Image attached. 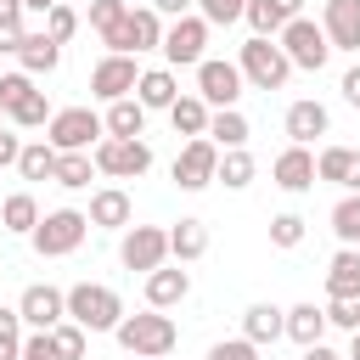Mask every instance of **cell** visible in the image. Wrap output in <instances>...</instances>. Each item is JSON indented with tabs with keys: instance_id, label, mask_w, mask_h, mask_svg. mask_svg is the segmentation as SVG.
I'll return each instance as SVG.
<instances>
[{
	"instance_id": "obj_1",
	"label": "cell",
	"mask_w": 360,
	"mask_h": 360,
	"mask_svg": "<svg viewBox=\"0 0 360 360\" xmlns=\"http://www.w3.org/2000/svg\"><path fill=\"white\" fill-rule=\"evenodd\" d=\"M112 338L124 343V354H141V360H163L174 343H180V326H174V315H163V309H141V315H129L124 309V321L112 326Z\"/></svg>"
},
{
	"instance_id": "obj_2",
	"label": "cell",
	"mask_w": 360,
	"mask_h": 360,
	"mask_svg": "<svg viewBox=\"0 0 360 360\" xmlns=\"http://www.w3.org/2000/svg\"><path fill=\"white\" fill-rule=\"evenodd\" d=\"M84 236H90V214H79V208H51V214H39V225L28 231V242H34L39 259H62V253H73Z\"/></svg>"
},
{
	"instance_id": "obj_3",
	"label": "cell",
	"mask_w": 360,
	"mask_h": 360,
	"mask_svg": "<svg viewBox=\"0 0 360 360\" xmlns=\"http://www.w3.org/2000/svg\"><path fill=\"white\" fill-rule=\"evenodd\" d=\"M68 321H79L84 332H112L124 321V298L101 281H79L68 287Z\"/></svg>"
},
{
	"instance_id": "obj_4",
	"label": "cell",
	"mask_w": 360,
	"mask_h": 360,
	"mask_svg": "<svg viewBox=\"0 0 360 360\" xmlns=\"http://www.w3.org/2000/svg\"><path fill=\"white\" fill-rule=\"evenodd\" d=\"M236 68H242V84H253V90H281V84H287V73H292L287 51H281V45H270L264 34H253V39L236 51Z\"/></svg>"
},
{
	"instance_id": "obj_5",
	"label": "cell",
	"mask_w": 360,
	"mask_h": 360,
	"mask_svg": "<svg viewBox=\"0 0 360 360\" xmlns=\"http://www.w3.org/2000/svg\"><path fill=\"white\" fill-rule=\"evenodd\" d=\"M90 163H96V174H112V180H141L146 169H152V146L135 135V141H124V135H101L96 146H90Z\"/></svg>"
},
{
	"instance_id": "obj_6",
	"label": "cell",
	"mask_w": 360,
	"mask_h": 360,
	"mask_svg": "<svg viewBox=\"0 0 360 360\" xmlns=\"http://www.w3.org/2000/svg\"><path fill=\"white\" fill-rule=\"evenodd\" d=\"M276 45H281V51H287V62H292V68H304V73H321V68H326V56H332L326 28H321L315 17H292V22L276 34Z\"/></svg>"
},
{
	"instance_id": "obj_7",
	"label": "cell",
	"mask_w": 360,
	"mask_h": 360,
	"mask_svg": "<svg viewBox=\"0 0 360 360\" xmlns=\"http://www.w3.org/2000/svg\"><path fill=\"white\" fill-rule=\"evenodd\" d=\"M101 135H107V129H101V118H96L90 107H62V112L45 118V141H51L56 152H90Z\"/></svg>"
},
{
	"instance_id": "obj_8",
	"label": "cell",
	"mask_w": 360,
	"mask_h": 360,
	"mask_svg": "<svg viewBox=\"0 0 360 360\" xmlns=\"http://www.w3.org/2000/svg\"><path fill=\"white\" fill-rule=\"evenodd\" d=\"M158 51L169 56V68H197V62H202V51H208V22H202L197 11L174 17V22L163 28V45H158Z\"/></svg>"
},
{
	"instance_id": "obj_9",
	"label": "cell",
	"mask_w": 360,
	"mask_h": 360,
	"mask_svg": "<svg viewBox=\"0 0 360 360\" xmlns=\"http://www.w3.org/2000/svg\"><path fill=\"white\" fill-rule=\"evenodd\" d=\"M118 259L124 270H158L169 259V231L163 225H124V242H118Z\"/></svg>"
},
{
	"instance_id": "obj_10",
	"label": "cell",
	"mask_w": 360,
	"mask_h": 360,
	"mask_svg": "<svg viewBox=\"0 0 360 360\" xmlns=\"http://www.w3.org/2000/svg\"><path fill=\"white\" fill-rule=\"evenodd\" d=\"M214 169H219V146L208 135H191L180 146V158H174V186L180 191H202V186H214Z\"/></svg>"
},
{
	"instance_id": "obj_11",
	"label": "cell",
	"mask_w": 360,
	"mask_h": 360,
	"mask_svg": "<svg viewBox=\"0 0 360 360\" xmlns=\"http://www.w3.org/2000/svg\"><path fill=\"white\" fill-rule=\"evenodd\" d=\"M135 79H141L135 56H118V51H107V56L90 68V96H96V101H118V96H135Z\"/></svg>"
},
{
	"instance_id": "obj_12",
	"label": "cell",
	"mask_w": 360,
	"mask_h": 360,
	"mask_svg": "<svg viewBox=\"0 0 360 360\" xmlns=\"http://www.w3.org/2000/svg\"><path fill=\"white\" fill-rule=\"evenodd\" d=\"M197 96H202L208 107H236V101H242V68L202 56V62H197Z\"/></svg>"
},
{
	"instance_id": "obj_13",
	"label": "cell",
	"mask_w": 360,
	"mask_h": 360,
	"mask_svg": "<svg viewBox=\"0 0 360 360\" xmlns=\"http://www.w3.org/2000/svg\"><path fill=\"white\" fill-rule=\"evenodd\" d=\"M17 315H22V326H34V332H51V326L68 315V292H62V287H45V281H34V287H22V298H17Z\"/></svg>"
},
{
	"instance_id": "obj_14",
	"label": "cell",
	"mask_w": 360,
	"mask_h": 360,
	"mask_svg": "<svg viewBox=\"0 0 360 360\" xmlns=\"http://www.w3.org/2000/svg\"><path fill=\"white\" fill-rule=\"evenodd\" d=\"M90 28L101 34L107 51L135 56V51H129V6H124V0H90Z\"/></svg>"
},
{
	"instance_id": "obj_15",
	"label": "cell",
	"mask_w": 360,
	"mask_h": 360,
	"mask_svg": "<svg viewBox=\"0 0 360 360\" xmlns=\"http://www.w3.org/2000/svg\"><path fill=\"white\" fill-rule=\"evenodd\" d=\"M321 28L332 51H360V0H326L321 6Z\"/></svg>"
},
{
	"instance_id": "obj_16",
	"label": "cell",
	"mask_w": 360,
	"mask_h": 360,
	"mask_svg": "<svg viewBox=\"0 0 360 360\" xmlns=\"http://www.w3.org/2000/svg\"><path fill=\"white\" fill-rule=\"evenodd\" d=\"M191 298V270L186 264H158V270H146V304L152 309H174V304H186Z\"/></svg>"
},
{
	"instance_id": "obj_17",
	"label": "cell",
	"mask_w": 360,
	"mask_h": 360,
	"mask_svg": "<svg viewBox=\"0 0 360 360\" xmlns=\"http://www.w3.org/2000/svg\"><path fill=\"white\" fill-rule=\"evenodd\" d=\"M270 174H276V186H281V191H292V197H298V191H309V186H315V158H309V146H298V141H292V146L270 163Z\"/></svg>"
},
{
	"instance_id": "obj_18",
	"label": "cell",
	"mask_w": 360,
	"mask_h": 360,
	"mask_svg": "<svg viewBox=\"0 0 360 360\" xmlns=\"http://www.w3.org/2000/svg\"><path fill=\"white\" fill-rule=\"evenodd\" d=\"M202 253H208V225L191 219V214H180V219L169 225V259H174V264H197Z\"/></svg>"
},
{
	"instance_id": "obj_19",
	"label": "cell",
	"mask_w": 360,
	"mask_h": 360,
	"mask_svg": "<svg viewBox=\"0 0 360 360\" xmlns=\"http://www.w3.org/2000/svg\"><path fill=\"white\" fill-rule=\"evenodd\" d=\"M281 124H287V135H292L298 146H309L315 135H326V129H332V112H326L321 101H309V96H304V101H292V107H287V118H281Z\"/></svg>"
},
{
	"instance_id": "obj_20",
	"label": "cell",
	"mask_w": 360,
	"mask_h": 360,
	"mask_svg": "<svg viewBox=\"0 0 360 360\" xmlns=\"http://www.w3.org/2000/svg\"><path fill=\"white\" fill-rule=\"evenodd\" d=\"M129 191L124 186H101V191H90V225H101V231H124L129 225Z\"/></svg>"
},
{
	"instance_id": "obj_21",
	"label": "cell",
	"mask_w": 360,
	"mask_h": 360,
	"mask_svg": "<svg viewBox=\"0 0 360 360\" xmlns=\"http://www.w3.org/2000/svg\"><path fill=\"white\" fill-rule=\"evenodd\" d=\"M17 62H22V73L28 79H39V73H56V62H62V45L39 28V34H22V45H17Z\"/></svg>"
},
{
	"instance_id": "obj_22",
	"label": "cell",
	"mask_w": 360,
	"mask_h": 360,
	"mask_svg": "<svg viewBox=\"0 0 360 360\" xmlns=\"http://www.w3.org/2000/svg\"><path fill=\"white\" fill-rule=\"evenodd\" d=\"M180 96V84H174V68H146L141 79H135V101L146 107V112H169V101Z\"/></svg>"
},
{
	"instance_id": "obj_23",
	"label": "cell",
	"mask_w": 360,
	"mask_h": 360,
	"mask_svg": "<svg viewBox=\"0 0 360 360\" xmlns=\"http://www.w3.org/2000/svg\"><path fill=\"white\" fill-rule=\"evenodd\" d=\"M281 332H287V309H276V304H248V309H242V338H248V343L264 349V343H276Z\"/></svg>"
},
{
	"instance_id": "obj_24",
	"label": "cell",
	"mask_w": 360,
	"mask_h": 360,
	"mask_svg": "<svg viewBox=\"0 0 360 360\" xmlns=\"http://www.w3.org/2000/svg\"><path fill=\"white\" fill-rule=\"evenodd\" d=\"M326 298H360V248H338L326 264Z\"/></svg>"
},
{
	"instance_id": "obj_25",
	"label": "cell",
	"mask_w": 360,
	"mask_h": 360,
	"mask_svg": "<svg viewBox=\"0 0 360 360\" xmlns=\"http://www.w3.org/2000/svg\"><path fill=\"white\" fill-rule=\"evenodd\" d=\"M101 129H107V135H124V141H135V135H146V107H141L135 96H118V101H107V118H101Z\"/></svg>"
},
{
	"instance_id": "obj_26",
	"label": "cell",
	"mask_w": 360,
	"mask_h": 360,
	"mask_svg": "<svg viewBox=\"0 0 360 360\" xmlns=\"http://www.w3.org/2000/svg\"><path fill=\"white\" fill-rule=\"evenodd\" d=\"M208 112H214V107H208L197 90L169 101V124H174V135H186V141H191V135H208Z\"/></svg>"
},
{
	"instance_id": "obj_27",
	"label": "cell",
	"mask_w": 360,
	"mask_h": 360,
	"mask_svg": "<svg viewBox=\"0 0 360 360\" xmlns=\"http://www.w3.org/2000/svg\"><path fill=\"white\" fill-rule=\"evenodd\" d=\"M253 174H259V163H253V152H248V146H225V152H219L214 180H219L225 191H248V186H253Z\"/></svg>"
},
{
	"instance_id": "obj_28",
	"label": "cell",
	"mask_w": 360,
	"mask_h": 360,
	"mask_svg": "<svg viewBox=\"0 0 360 360\" xmlns=\"http://www.w3.org/2000/svg\"><path fill=\"white\" fill-rule=\"evenodd\" d=\"M281 338H292L298 349L321 343V338H326V309H321V304H292V309H287V332H281Z\"/></svg>"
},
{
	"instance_id": "obj_29",
	"label": "cell",
	"mask_w": 360,
	"mask_h": 360,
	"mask_svg": "<svg viewBox=\"0 0 360 360\" xmlns=\"http://www.w3.org/2000/svg\"><path fill=\"white\" fill-rule=\"evenodd\" d=\"M248 135H253V129H248V118H242L236 107H214V112H208V141H214L219 152H225V146H248Z\"/></svg>"
},
{
	"instance_id": "obj_30",
	"label": "cell",
	"mask_w": 360,
	"mask_h": 360,
	"mask_svg": "<svg viewBox=\"0 0 360 360\" xmlns=\"http://www.w3.org/2000/svg\"><path fill=\"white\" fill-rule=\"evenodd\" d=\"M0 225H6L11 236H28V231L39 225V202H34V191H11V197L0 202Z\"/></svg>"
},
{
	"instance_id": "obj_31",
	"label": "cell",
	"mask_w": 360,
	"mask_h": 360,
	"mask_svg": "<svg viewBox=\"0 0 360 360\" xmlns=\"http://www.w3.org/2000/svg\"><path fill=\"white\" fill-rule=\"evenodd\" d=\"M6 118H11L17 129H45V118H51V101H45V90H34V84H28V90H22V96L6 107Z\"/></svg>"
},
{
	"instance_id": "obj_32",
	"label": "cell",
	"mask_w": 360,
	"mask_h": 360,
	"mask_svg": "<svg viewBox=\"0 0 360 360\" xmlns=\"http://www.w3.org/2000/svg\"><path fill=\"white\" fill-rule=\"evenodd\" d=\"M90 174H96L90 152H56V169H51V180H56L62 191H84V186H90Z\"/></svg>"
},
{
	"instance_id": "obj_33",
	"label": "cell",
	"mask_w": 360,
	"mask_h": 360,
	"mask_svg": "<svg viewBox=\"0 0 360 360\" xmlns=\"http://www.w3.org/2000/svg\"><path fill=\"white\" fill-rule=\"evenodd\" d=\"M163 45V17L152 6H135L129 11V51H158Z\"/></svg>"
},
{
	"instance_id": "obj_34",
	"label": "cell",
	"mask_w": 360,
	"mask_h": 360,
	"mask_svg": "<svg viewBox=\"0 0 360 360\" xmlns=\"http://www.w3.org/2000/svg\"><path fill=\"white\" fill-rule=\"evenodd\" d=\"M51 169H56V146L51 141H28L17 152V174L22 180H51Z\"/></svg>"
},
{
	"instance_id": "obj_35",
	"label": "cell",
	"mask_w": 360,
	"mask_h": 360,
	"mask_svg": "<svg viewBox=\"0 0 360 360\" xmlns=\"http://www.w3.org/2000/svg\"><path fill=\"white\" fill-rule=\"evenodd\" d=\"M51 349H56L62 360H84V349H90V332H84L79 321H68V315H62V321L51 326Z\"/></svg>"
},
{
	"instance_id": "obj_36",
	"label": "cell",
	"mask_w": 360,
	"mask_h": 360,
	"mask_svg": "<svg viewBox=\"0 0 360 360\" xmlns=\"http://www.w3.org/2000/svg\"><path fill=\"white\" fill-rule=\"evenodd\" d=\"M332 231H338V242H343V248H354V242H360V191H349V197L332 208Z\"/></svg>"
},
{
	"instance_id": "obj_37",
	"label": "cell",
	"mask_w": 360,
	"mask_h": 360,
	"mask_svg": "<svg viewBox=\"0 0 360 360\" xmlns=\"http://www.w3.org/2000/svg\"><path fill=\"white\" fill-rule=\"evenodd\" d=\"M242 17H248V22H253V34H264V39H276V34L287 28V22H281V11H276L270 0H248V6H242Z\"/></svg>"
},
{
	"instance_id": "obj_38",
	"label": "cell",
	"mask_w": 360,
	"mask_h": 360,
	"mask_svg": "<svg viewBox=\"0 0 360 360\" xmlns=\"http://www.w3.org/2000/svg\"><path fill=\"white\" fill-rule=\"evenodd\" d=\"M45 34H51V39H56V45H68V39H73V34H79V11H73V6H62V0H56V6H51V11H45Z\"/></svg>"
},
{
	"instance_id": "obj_39",
	"label": "cell",
	"mask_w": 360,
	"mask_h": 360,
	"mask_svg": "<svg viewBox=\"0 0 360 360\" xmlns=\"http://www.w3.org/2000/svg\"><path fill=\"white\" fill-rule=\"evenodd\" d=\"M349 146H326L321 158H315V180H332V186H343V174H349Z\"/></svg>"
},
{
	"instance_id": "obj_40",
	"label": "cell",
	"mask_w": 360,
	"mask_h": 360,
	"mask_svg": "<svg viewBox=\"0 0 360 360\" xmlns=\"http://www.w3.org/2000/svg\"><path fill=\"white\" fill-rule=\"evenodd\" d=\"M304 231H309L304 214H276V219H270V242H276V248H298Z\"/></svg>"
},
{
	"instance_id": "obj_41",
	"label": "cell",
	"mask_w": 360,
	"mask_h": 360,
	"mask_svg": "<svg viewBox=\"0 0 360 360\" xmlns=\"http://www.w3.org/2000/svg\"><path fill=\"white\" fill-rule=\"evenodd\" d=\"M321 309H326V326H343V332L360 326V298H326Z\"/></svg>"
},
{
	"instance_id": "obj_42",
	"label": "cell",
	"mask_w": 360,
	"mask_h": 360,
	"mask_svg": "<svg viewBox=\"0 0 360 360\" xmlns=\"http://www.w3.org/2000/svg\"><path fill=\"white\" fill-rule=\"evenodd\" d=\"M191 6H197V17H202V22L214 28V22H236L248 0H191Z\"/></svg>"
},
{
	"instance_id": "obj_43",
	"label": "cell",
	"mask_w": 360,
	"mask_h": 360,
	"mask_svg": "<svg viewBox=\"0 0 360 360\" xmlns=\"http://www.w3.org/2000/svg\"><path fill=\"white\" fill-rule=\"evenodd\" d=\"M208 360H259V343H248V338H225V343L208 349Z\"/></svg>"
},
{
	"instance_id": "obj_44",
	"label": "cell",
	"mask_w": 360,
	"mask_h": 360,
	"mask_svg": "<svg viewBox=\"0 0 360 360\" xmlns=\"http://www.w3.org/2000/svg\"><path fill=\"white\" fill-rule=\"evenodd\" d=\"M17 360H62V354L51 349V332H34V338H22V349H17Z\"/></svg>"
},
{
	"instance_id": "obj_45",
	"label": "cell",
	"mask_w": 360,
	"mask_h": 360,
	"mask_svg": "<svg viewBox=\"0 0 360 360\" xmlns=\"http://www.w3.org/2000/svg\"><path fill=\"white\" fill-rule=\"evenodd\" d=\"M0 343H11V349H22V315H17V304H11V309L0 304Z\"/></svg>"
},
{
	"instance_id": "obj_46",
	"label": "cell",
	"mask_w": 360,
	"mask_h": 360,
	"mask_svg": "<svg viewBox=\"0 0 360 360\" xmlns=\"http://www.w3.org/2000/svg\"><path fill=\"white\" fill-rule=\"evenodd\" d=\"M28 84H34L28 73H0V112H6V107H11V101L28 90Z\"/></svg>"
},
{
	"instance_id": "obj_47",
	"label": "cell",
	"mask_w": 360,
	"mask_h": 360,
	"mask_svg": "<svg viewBox=\"0 0 360 360\" xmlns=\"http://www.w3.org/2000/svg\"><path fill=\"white\" fill-rule=\"evenodd\" d=\"M22 22H0V56H17V45H22Z\"/></svg>"
},
{
	"instance_id": "obj_48",
	"label": "cell",
	"mask_w": 360,
	"mask_h": 360,
	"mask_svg": "<svg viewBox=\"0 0 360 360\" xmlns=\"http://www.w3.org/2000/svg\"><path fill=\"white\" fill-rule=\"evenodd\" d=\"M17 152H22V141H17L11 129H0V169H11V163H17Z\"/></svg>"
},
{
	"instance_id": "obj_49",
	"label": "cell",
	"mask_w": 360,
	"mask_h": 360,
	"mask_svg": "<svg viewBox=\"0 0 360 360\" xmlns=\"http://www.w3.org/2000/svg\"><path fill=\"white\" fill-rule=\"evenodd\" d=\"M152 11H158V17H186L191 0H152Z\"/></svg>"
},
{
	"instance_id": "obj_50",
	"label": "cell",
	"mask_w": 360,
	"mask_h": 360,
	"mask_svg": "<svg viewBox=\"0 0 360 360\" xmlns=\"http://www.w3.org/2000/svg\"><path fill=\"white\" fill-rule=\"evenodd\" d=\"M343 101H349V107H360V68H349V73H343Z\"/></svg>"
},
{
	"instance_id": "obj_51",
	"label": "cell",
	"mask_w": 360,
	"mask_h": 360,
	"mask_svg": "<svg viewBox=\"0 0 360 360\" xmlns=\"http://www.w3.org/2000/svg\"><path fill=\"white\" fill-rule=\"evenodd\" d=\"M276 11H281V22H292V17H304V0H270Z\"/></svg>"
},
{
	"instance_id": "obj_52",
	"label": "cell",
	"mask_w": 360,
	"mask_h": 360,
	"mask_svg": "<svg viewBox=\"0 0 360 360\" xmlns=\"http://www.w3.org/2000/svg\"><path fill=\"white\" fill-rule=\"evenodd\" d=\"M304 360H349V354H338V349H326V343H309Z\"/></svg>"
},
{
	"instance_id": "obj_53",
	"label": "cell",
	"mask_w": 360,
	"mask_h": 360,
	"mask_svg": "<svg viewBox=\"0 0 360 360\" xmlns=\"http://www.w3.org/2000/svg\"><path fill=\"white\" fill-rule=\"evenodd\" d=\"M0 22H22V0H0Z\"/></svg>"
},
{
	"instance_id": "obj_54",
	"label": "cell",
	"mask_w": 360,
	"mask_h": 360,
	"mask_svg": "<svg viewBox=\"0 0 360 360\" xmlns=\"http://www.w3.org/2000/svg\"><path fill=\"white\" fill-rule=\"evenodd\" d=\"M343 186H349V191H360V152L349 158V174H343Z\"/></svg>"
},
{
	"instance_id": "obj_55",
	"label": "cell",
	"mask_w": 360,
	"mask_h": 360,
	"mask_svg": "<svg viewBox=\"0 0 360 360\" xmlns=\"http://www.w3.org/2000/svg\"><path fill=\"white\" fill-rule=\"evenodd\" d=\"M349 360H360V326L349 332Z\"/></svg>"
},
{
	"instance_id": "obj_56",
	"label": "cell",
	"mask_w": 360,
	"mask_h": 360,
	"mask_svg": "<svg viewBox=\"0 0 360 360\" xmlns=\"http://www.w3.org/2000/svg\"><path fill=\"white\" fill-rule=\"evenodd\" d=\"M56 0H22V11H51Z\"/></svg>"
},
{
	"instance_id": "obj_57",
	"label": "cell",
	"mask_w": 360,
	"mask_h": 360,
	"mask_svg": "<svg viewBox=\"0 0 360 360\" xmlns=\"http://www.w3.org/2000/svg\"><path fill=\"white\" fill-rule=\"evenodd\" d=\"M0 360H17V349H11V343H0Z\"/></svg>"
},
{
	"instance_id": "obj_58",
	"label": "cell",
	"mask_w": 360,
	"mask_h": 360,
	"mask_svg": "<svg viewBox=\"0 0 360 360\" xmlns=\"http://www.w3.org/2000/svg\"><path fill=\"white\" fill-rule=\"evenodd\" d=\"M0 118H6V112H0ZM0 129H6V124H0Z\"/></svg>"
},
{
	"instance_id": "obj_59",
	"label": "cell",
	"mask_w": 360,
	"mask_h": 360,
	"mask_svg": "<svg viewBox=\"0 0 360 360\" xmlns=\"http://www.w3.org/2000/svg\"><path fill=\"white\" fill-rule=\"evenodd\" d=\"M135 360H141V354H135Z\"/></svg>"
}]
</instances>
